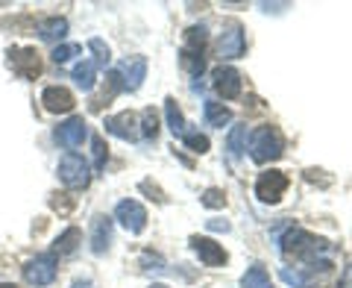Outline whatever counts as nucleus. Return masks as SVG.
Segmentation results:
<instances>
[{"label":"nucleus","mask_w":352,"mask_h":288,"mask_svg":"<svg viewBox=\"0 0 352 288\" xmlns=\"http://www.w3.org/2000/svg\"><path fill=\"white\" fill-rule=\"evenodd\" d=\"M182 141H185V147H188V150H194V153H206L208 150V138L206 136H200V132H185V136H182Z\"/></svg>","instance_id":"nucleus-28"},{"label":"nucleus","mask_w":352,"mask_h":288,"mask_svg":"<svg viewBox=\"0 0 352 288\" xmlns=\"http://www.w3.org/2000/svg\"><path fill=\"white\" fill-rule=\"evenodd\" d=\"M106 132H112V136L124 138V141H135L141 136V127H138V118L132 112H120V115L106 118Z\"/></svg>","instance_id":"nucleus-12"},{"label":"nucleus","mask_w":352,"mask_h":288,"mask_svg":"<svg viewBox=\"0 0 352 288\" xmlns=\"http://www.w3.org/2000/svg\"><path fill=\"white\" fill-rule=\"evenodd\" d=\"M212 85H214V92L223 97V101H235V97H241V88H244L241 74L235 68H217L212 74Z\"/></svg>","instance_id":"nucleus-11"},{"label":"nucleus","mask_w":352,"mask_h":288,"mask_svg":"<svg viewBox=\"0 0 352 288\" xmlns=\"http://www.w3.org/2000/svg\"><path fill=\"white\" fill-rule=\"evenodd\" d=\"M226 150H229V159L238 162L241 156H244V150H247V124H235L232 132H229V138H226Z\"/></svg>","instance_id":"nucleus-18"},{"label":"nucleus","mask_w":352,"mask_h":288,"mask_svg":"<svg viewBox=\"0 0 352 288\" xmlns=\"http://www.w3.org/2000/svg\"><path fill=\"white\" fill-rule=\"evenodd\" d=\"M71 288H94V285H91V282H74Z\"/></svg>","instance_id":"nucleus-34"},{"label":"nucleus","mask_w":352,"mask_h":288,"mask_svg":"<svg viewBox=\"0 0 352 288\" xmlns=\"http://www.w3.org/2000/svg\"><path fill=\"white\" fill-rule=\"evenodd\" d=\"M203 44H206V30L203 27H191L185 32V48H182V68L191 76H200L206 68L203 59Z\"/></svg>","instance_id":"nucleus-3"},{"label":"nucleus","mask_w":352,"mask_h":288,"mask_svg":"<svg viewBox=\"0 0 352 288\" xmlns=\"http://www.w3.org/2000/svg\"><path fill=\"white\" fill-rule=\"evenodd\" d=\"M109 245H112V218H109V215H97L91 220V250L100 256V253L109 250Z\"/></svg>","instance_id":"nucleus-16"},{"label":"nucleus","mask_w":352,"mask_h":288,"mask_svg":"<svg viewBox=\"0 0 352 288\" xmlns=\"http://www.w3.org/2000/svg\"><path fill=\"white\" fill-rule=\"evenodd\" d=\"M138 127H141V136H144V138H156L159 136V115H156V109H144Z\"/></svg>","instance_id":"nucleus-25"},{"label":"nucleus","mask_w":352,"mask_h":288,"mask_svg":"<svg viewBox=\"0 0 352 288\" xmlns=\"http://www.w3.org/2000/svg\"><path fill=\"white\" fill-rule=\"evenodd\" d=\"M80 53H82V48H80V44H59V48L53 50L50 56H53V62H56V65H65L68 59L80 56Z\"/></svg>","instance_id":"nucleus-26"},{"label":"nucleus","mask_w":352,"mask_h":288,"mask_svg":"<svg viewBox=\"0 0 352 288\" xmlns=\"http://www.w3.org/2000/svg\"><path fill=\"white\" fill-rule=\"evenodd\" d=\"M279 276L288 285H296V288H308V285H311V274H308V268H294V271L291 268H282Z\"/></svg>","instance_id":"nucleus-24"},{"label":"nucleus","mask_w":352,"mask_h":288,"mask_svg":"<svg viewBox=\"0 0 352 288\" xmlns=\"http://www.w3.org/2000/svg\"><path fill=\"white\" fill-rule=\"evenodd\" d=\"M59 180L68 188H85L91 183V168H88V162L80 153H65L59 162Z\"/></svg>","instance_id":"nucleus-4"},{"label":"nucleus","mask_w":352,"mask_h":288,"mask_svg":"<svg viewBox=\"0 0 352 288\" xmlns=\"http://www.w3.org/2000/svg\"><path fill=\"white\" fill-rule=\"evenodd\" d=\"M150 288H164V285H150Z\"/></svg>","instance_id":"nucleus-36"},{"label":"nucleus","mask_w":352,"mask_h":288,"mask_svg":"<svg viewBox=\"0 0 352 288\" xmlns=\"http://www.w3.org/2000/svg\"><path fill=\"white\" fill-rule=\"evenodd\" d=\"M282 153H285V138H282L279 127L264 124L258 130H252V136H250V156H252V162L267 165V162L282 159Z\"/></svg>","instance_id":"nucleus-2"},{"label":"nucleus","mask_w":352,"mask_h":288,"mask_svg":"<svg viewBox=\"0 0 352 288\" xmlns=\"http://www.w3.org/2000/svg\"><path fill=\"white\" fill-rule=\"evenodd\" d=\"M203 115H206V124L208 127H223L232 121V112L223 106V103H217V101H206L203 103Z\"/></svg>","instance_id":"nucleus-19"},{"label":"nucleus","mask_w":352,"mask_h":288,"mask_svg":"<svg viewBox=\"0 0 352 288\" xmlns=\"http://www.w3.org/2000/svg\"><path fill=\"white\" fill-rule=\"evenodd\" d=\"M24 280L36 288H44L56 280V256L53 253H41V256L30 259L24 265Z\"/></svg>","instance_id":"nucleus-6"},{"label":"nucleus","mask_w":352,"mask_h":288,"mask_svg":"<svg viewBox=\"0 0 352 288\" xmlns=\"http://www.w3.org/2000/svg\"><path fill=\"white\" fill-rule=\"evenodd\" d=\"M74 80H76V85H80L82 92H91L94 83H97V62H94V59L80 62V65L74 68Z\"/></svg>","instance_id":"nucleus-20"},{"label":"nucleus","mask_w":352,"mask_h":288,"mask_svg":"<svg viewBox=\"0 0 352 288\" xmlns=\"http://www.w3.org/2000/svg\"><path fill=\"white\" fill-rule=\"evenodd\" d=\"M208 229H214V232H229V224H226V220H208Z\"/></svg>","instance_id":"nucleus-33"},{"label":"nucleus","mask_w":352,"mask_h":288,"mask_svg":"<svg viewBox=\"0 0 352 288\" xmlns=\"http://www.w3.org/2000/svg\"><path fill=\"white\" fill-rule=\"evenodd\" d=\"M80 241H82V232L76 229V227H68V229H65L62 236L56 238V245H53V256H56V253H59V256H68V253L76 250V245H80Z\"/></svg>","instance_id":"nucleus-21"},{"label":"nucleus","mask_w":352,"mask_h":288,"mask_svg":"<svg viewBox=\"0 0 352 288\" xmlns=\"http://www.w3.org/2000/svg\"><path fill=\"white\" fill-rule=\"evenodd\" d=\"M203 206H208V209H223L226 206V194L220 192V188H206Z\"/></svg>","instance_id":"nucleus-29"},{"label":"nucleus","mask_w":352,"mask_h":288,"mask_svg":"<svg viewBox=\"0 0 352 288\" xmlns=\"http://www.w3.org/2000/svg\"><path fill=\"white\" fill-rule=\"evenodd\" d=\"M9 65L18 76L24 80H36L41 74V53L36 48H12L9 50Z\"/></svg>","instance_id":"nucleus-8"},{"label":"nucleus","mask_w":352,"mask_h":288,"mask_svg":"<svg viewBox=\"0 0 352 288\" xmlns=\"http://www.w3.org/2000/svg\"><path fill=\"white\" fill-rule=\"evenodd\" d=\"M118 74H120V83H124L126 92H138L141 83H144V76H147V59L132 56V59L124 62V68H120Z\"/></svg>","instance_id":"nucleus-15"},{"label":"nucleus","mask_w":352,"mask_h":288,"mask_svg":"<svg viewBox=\"0 0 352 288\" xmlns=\"http://www.w3.org/2000/svg\"><path fill=\"white\" fill-rule=\"evenodd\" d=\"M65 32H68V21L59 18V15L38 21V39L41 41H59V39H65Z\"/></svg>","instance_id":"nucleus-17"},{"label":"nucleus","mask_w":352,"mask_h":288,"mask_svg":"<svg viewBox=\"0 0 352 288\" xmlns=\"http://www.w3.org/2000/svg\"><path fill=\"white\" fill-rule=\"evenodd\" d=\"M50 206L56 209V212H71V209H74V197H71V200H62V194H53Z\"/></svg>","instance_id":"nucleus-31"},{"label":"nucleus","mask_w":352,"mask_h":288,"mask_svg":"<svg viewBox=\"0 0 352 288\" xmlns=\"http://www.w3.org/2000/svg\"><path fill=\"white\" fill-rule=\"evenodd\" d=\"M279 250L285 253V256H294V259H302V262H317L323 253H329V245L323 238L311 236V232H305L300 227H291L279 238Z\"/></svg>","instance_id":"nucleus-1"},{"label":"nucleus","mask_w":352,"mask_h":288,"mask_svg":"<svg viewBox=\"0 0 352 288\" xmlns=\"http://www.w3.org/2000/svg\"><path fill=\"white\" fill-rule=\"evenodd\" d=\"M115 220H120V227L126 232L138 236V232H144V227H147V209L138 200H120L115 209Z\"/></svg>","instance_id":"nucleus-9"},{"label":"nucleus","mask_w":352,"mask_h":288,"mask_svg":"<svg viewBox=\"0 0 352 288\" xmlns=\"http://www.w3.org/2000/svg\"><path fill=\"white\" fill-rule=\"evenodd\" d=\"M191 247H194V253L200 256V262L206 265V268H217V265L226 262V250L220 247L217 241H212V238L194 236V238H191Z\"/></svg>","instance_id":"nucleus-13"},{"label":"nucleus","mask_w":352,"mask_h":288,"mask_svg":"<svg viewBox=\"0 0 352 288\" xmlns=\"http://www.w3.org/2000/svg\"><path fill=\"white\" fill-rule=\"evenodd\" d=\"M288 174H282V171H267V174H261L258 180H256V197L261 203H279L282 200V194L288 192Z\"/></svg>","instance_id":"nucleus-7"},{"label":"nucleus","mask_w":352,"mask_h":288,"mask_svg":"<svg viewBox=\"0 0 352 288\" xmlns=\"http://www.w3.org/2000/svg\"><path fill=\"white\" fill-rule=\"evenodd\" d=\"M0 288H18V285H12V282H0Z\"/></svg>","instance_id":"nucleus-35"},{"label":"nucleus","mask_w":352,"mask_h":288,"mask_svg":"<svg viewBox=\"0 0 352 288\" xmlns=\"http://www.w3.org/2000/svg\"><path fill=\"white\" fill-rule=\"evenodd\" d=\"M53 138H56L59 147L74 150L88 138V124L82 121V115H74V118H68L65 124H59L56 130H53Z\"/></svg>","instance_id":"nucleus-10"},{"label":"nucleus","mask_w":352,"mask_h":288,"mask_svg":"<svg viewBox=\"0 0 352 288\" xmlns=\"http://www.w3.org/2000/svg\"><path fill=\"white\" fill-rule=\"evenodd\" d=\"M247 50V39H244V27L238 21H226L223 30H220V39H217V56L220 59H238L244 56Z\"/></svg>","instance_id":"nucleus-5"},{"label":"nucleus","mask_w":352,"mask_h":288,"mask_svg":"<svg viewBox=\"0 0 352 288\" xmlns=\"http://www.w3.org/2000/svg\"><path fill=\"white\" fill-rule=\"evenodd\" d=\"M41 103H44V109L47 112H71L74 109V94L68 92L65 85H47L41 92Z\"/></svg>","instance_id":"nucleus-14"},{"label":"nucleus","mask_w":352,"mask_h":288,"mask_svg":"<svg viewBox=\"0 0 352 288\" xmlns=\"http://www.w3.org/2000/svg\"><path fill=\"white\" fill-rule=\"evenodd\" d=\"M241 288H273L270 274L264 271L261 265H252V268L244 274V280H241Z\"/></svg>","instance_id":"nucleus-23"},{"label":"nucleus","mask_w":352,"mask_h":288,"mask_svg":"<svg viewBox=\"0 0 352 288\" xmlns=\"http://www.w3.org/2000/svg\"><path fill=\"white\" fill-rule=\"evenodd\" d=\"M91 147H94V162H97V168H103V165H106V144H103V138L100 136H94L91 138Z\"/></svg>","instance_id":"nucleus-30"},{"label":"nucleus","mask_w":352,"mask_h":288,"mask_svg":"<svg viewBox=\"0 0 352 288\" xmlns=\"http://www.w3.org/2000/svg\"><path fill=\"white\" fill-rule=\"evenodd\" d=\"M164 115H168V127H170L173 136L182 138L185 132H188V124H185V118H182V112H179V106H176L173 97H168V101H164Z\"/></svg>","instance_id":"nucleus-22"},{"label":"nucleus","mask_w":352,"mask_h":288,"mask_svg":"<svg viewBox=\"0 0 352 288\" xmlns=\"http://www.w3.org/2000/svg\"><path fill=\"white\" fill-rule=\"evenodd\" d=\"M340 288H352V265L344 274H340Z\"/></svg>","instance_id":"nucleus-32"},{"label":"nucleus","mask_w":352,"mask_h":288,"mask_svg":"<svg viewBox=\"0 0 352 288\" xmlns=\"http://www.w3.org/2000/svg\"><path fill=\"white\" fill-rule=\"evenodd\" d=\"M88 48L94 50L97 68H100V65H109V59H112V50H109V44H103L100 39H91V41H88Z\"/></svg>","instance_id":"nucleus-27"}]
</instances>
